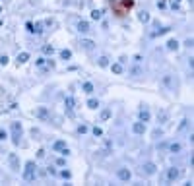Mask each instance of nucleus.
I'll list each match as a JSON object with an SVG mask.
<instances>
[{"label": "nucleus", "mask_w": 194, "mask_h": 186, "mask_svg": "<svg viewBox=\"0 0 194 186\" xmlns=\"http://www.w3.org/2000/svg\"><path fill=\"white\" fill-rule=\"evenodd\" d=\"M132 6H134L132 0H113V10H115L119 16H122L124 12H128Z\"/></svg>", "instance_id": "1"}, {"label": "nucleus", "mask_w": 194, "mask_h": 186, "mask_svg": "<svg viewBox=\"0 0 194 186\" xmlns=\"http://www.w3.org/2000/svg\"><path fill=\"white\" fill-rule=\"evenodd\" d=\"M35 177H37V167H35V163H33V161H27V163H25V169H23V180L33 182Z\"/></svg>", "instance_id": "2"}, {"label": "nucleus", "mask_w": 194, "mask_h": 186, "mask_svg": "<svg viewBox=\"0 0 194 186\" xmlns=\"http://www.w3.org/2000/svg\"><path fill=\"white\" fill-rule=\"evenodd\" d=\"M22 124L19 122H12V144L19 145V140H22Z\"/></svg>", "instance_id": "3"}, {"label": "nucleus", "mask_w": 194, "mask_h": 186, "mask_svg": "<svg viewBox=\"0 0 194 186\" xmlns=\"http://www.w3.org/2000/svg\"><path fill=\"white\" fill-rule=\"evenodd\" d=\"M64 107H66V114L70 116V118H74V109H76V101L72 95H68V97L64 99Z\"/></svg>", "instance_id": "4"}, {"label": "nucleus", "mask_w": 194, "mask_h": 186, "mask_svg": "<svg viewBox=\"0 0 194 186\" xmlns=\"http://www.w3.org/2000/svg\"><path fill=\"white\" fill-rule=\"evenodd\" d=\"M161 84L165 85L169 91H175V87H177V82L173 79V76H171V74H165V76H163V78H161Z\"/></svg>", "instance_id": "5"}, {"label": "nucleus", "mask_w": 194, "mask_h": 186, "mask_svg": "<svg viewBox=\"0 0 194 186\" xmlns=\"http://www.w3.org/2000/svg\"><path fill=\"white\" fill-rule=\"evenodd\" d=\"M8 165L14 172H19V159L16 153H8Z\"/></svg>", "instance_id": "6"}, {"label": "nucleus", "mask_w": 194, "mask_h": 186, "mask_svg": "<svg viewBox=\"0 0 194 186\" xmlns=\"http://www.w3.org/2000/svg\"><path fill=\"white\" fill-rule=\"evenodd\" d=\"M179 177H180V171H179V169H175V167L169 169V171L165 172V180H167V182H175Z\"/></svg>", "instance_id": "7"}, {"label": "nucleus", "mask_w": 194, "mask_h": 186, "mask_svg": "<svg viewBox=\"0 0 194 186\" xmlns=\"http://www.w3.org/2000/svg\"><path fill=\"white\" fill-rule=\"evenodd\" d=\"M35 116H37L39 120H47L51 114H49V109H47V107H37V109H35Z\"/></svg>", "instance_id": "8"}, {"label": "nucleus", "mask_w": 194, "mask_h": 186, "mask_svg": "<svg viewBox=\"0 0 194 186\" xmlns=\"http://www.w3.org/2000/svg\"><path fill=\"white\" fill-rule=\"evenodd\" d=\"M155 165H153V163H146V165H144L142 167V175H146V177H152V175H155Z\"/></svg>", "instance_id": "9"}, {"label": "nucleus", "mask_w": 194, "mask_h": 186, "mask_svg": "<svg viewBox=\"0 0 194 186\" xmlns=\"http://www.w3.org/2000/svg\"><path fill=\"white\" fill-rule=\"evenodd\" d=\"M132 130H134V134H138V136H142L144 132H146V122H134V126H132Z\"/></svg>", "instance_id": "10"}, {"label": "nucleus", "mask_w": 194, "mask_h": 186, "mask_svg": "<svg viewBox=\"0 0 194 186\" xmlns=\"http://www.w3.org/2000/svg\"><path fill=\"white\" fill-rule=\"evenodd\" d=\"M116 175H119V178L120 180H130V177H132V172L128 171V169H119V172H116Z\"/></svg>", "instance_id": "11"}, {"label": "nucleus", "mask_w": 194, "mask_h": 186, "mask_svg": "<svg viewBox=\"0 0 194 186\" xmlns=\"http://www.w3.org/2000/svg\"><path fill=\"white\" fill-rule=\"evenodd\" d=\"M45 25H43V21H37L35 25H31V31L29 33H35V35H43V31H45Z\"/></svg>", "instance_id": "12"}, {"label": "nucleus", "mask_w": 194, "mask_h": 186, "mask_svg": "<svg viewBox=\"0 0 194 186\" xmlns=\"http://www.w3.org/2000/svg\"><path fill=\"white\" fill-rule=\"evenodd\" d=\"M80 45H82V49H83V51H93L95 43H93L91 39H82V43H80Z\"/></svg>", "instance_id": "13"}, {"label": "nucleus", "mask_w": 194, "mask_h": 186, "mask_svg": "<svg viewBox=\"0 0 194 186\" xmlns=\"http://www.w3.org/2000/svg\"><path fill=\"white\" fill-rule=\"evenodd\" d=\"M149 118H152V114H149L148 109H146V107L140 109V120H142V122H149Z\"/></svg>", "instance_id": "14"}, {"label": "nucleus", "mask_w": 194, "mask_h": 186, "mask_svg": "<svg viewBox=\"0 0 194 186\" xmlns=\"http://www.w3.org/2000/svg\"><path fill=\"white\" fill-rule=\"evenodd\" d=\"M78 31L80 33H88L89 31V23L88 21H78Z\"/></svg>", "instance_id": "15"}, {"label": "nucleus", "mask_w": 194, "mask_h": 186, "mask_svg": "<svg viewBox=\"0 0 194 186\" xmlns=\"http://www.w3.org/2000/svg\"><path fill=\"white\" fill-rule=\"evenodd\" d=\"M167 49H169V51H177V49H179V41H177V39H169V41H167Z\"/></svg>", "instance_id": "16"}, {"label": "nucleus", "mask_w": 194, "mask_h": 186, "mask_svg": "<svg viewBox=\"0 0 194 186\" xmlns=\"http://www.w3.org/2000/svg\"><path fill=\"white\" fill-rule=\"evenodd\" d=\"M82 89H83V93L91 95V93H93V84H91V82H86V84L82 85Z\"/></svg>", "instance_id": "17"}, {"label": "nucleus", "mask_w": 194, "mask_h": 186, "mask_svg": "<svg viewBox=\"0 0 194 186\" xmlns=\"http://www.w3.org/2000/svg\"><path fill=\"white\" fill-rule=\"evenodd\" d=\"M130 76H132V78H140V76H142V68H140V66L130 68Z\"/></svg>", "instance_id": "18"}, {"label": "nucleus", "mask_w": 194, "mask_h": 186, "mask_svg": "<svg viewBox=\"0 0 194 186\" xmlns=\"http://www.w3.org/2000/svg\"><path fill=\"white\" fill-rule=\"evenodd\" d=\"M29 60V52H19L18 54V64H23V62Z\"/></svg>", "instance_id": "19"}, {"label": "nucleus", "mask_w": 194, "mask_h": 186, "mask_svg": "<svg viewBox=\"0 0 194 186\" xmlns=\"http://www.w3.org/2000/svg\"><path fill=\"white\" fill-rule=\"evenodd\" d=\"M64 147H66V144L62 142V140H58V142H55V144H52V149H55V151H62Z\"/></svg>", "instance_id": "20"}, {"label": "nucleus", "mask_w": 194, "mask_h": 186, "mask_svg": "<svg viewBox=\"0 0 194 186\" xmlns=\"http://www.w3.org/2000/svg\"><path fill=\"white\" fill-rule=\"evenodd\" d=\"M138 19H140L142 23H148V21H149V14H148V12H140V14H138Z\"/></svg>", "instance_id": "21"}, {"label": "nucleus", "mask_w": 194, "mask_h": 186, "mask_svg": "<svg viewBox=\"0 0 194 186\" xmlns=\"http://www.w3.org/2000/svg\"><path fill=\"white\" fill-rule=\"evenodd\" d=\"M60 58H62V60H68V58H72V52H70L68 49H62V51H60Z\"/></svg>", "instance_id": "22"}, {"label": "nucleus", "mask_w": 194, "mask_h": 186, "mask_svg": "<svg viewBox=\"0 0 194 186\" xmlns=\"http://www.w3.org/2000/svg\"><path fill=\"white\" fill-rule=\"evenodd\" d=\"M97 64L101 66V68H107V66H109V58H107V56H99V60H97Z\"/></svg>", "instance_id": "23"}, {"label": "nucleus", "mask_w": 194, "mask_h": 186, "mask_svg": "<svg viewBox=\"0 0 194 186\" xmlns=\"http://www.w3.org/2000/svg\"><path fill=\"white\" fill-rule=\"evenodd\" d=\"M180 149H183V147H180V144H177V142H175V144H171V145H169V151H171V153H179Z\"/></svg>", "instance_id": "24"}, {"label": "nucleus", "mask_w": 194, "mask_h": 186, "mask_svg": "<svg viewBox=\"0 0 194 186\" xmlns=\"http://www.w3.org/2000/svg\"><path fill=\"white\" fill-rule=\"evenodd\" d=\"M103 18V12H101V10H93V12H91V19H95V21H97V19H101Z\"/></svg>", "instance_id": "25"}, {"label": "nucleus", "mask_w": 194, "mask_h": 186, "mask_svg": "<svg viewBox=\"0 0 194 186\" xmlns=\"http://www.w3.org/2000/svg\"><path fill=\"white\" fill-rule=\"evenodd\" d=\"M111 68H113V72H115V74H122V64H120V62H116V64H113Z\"/></svg>", "instance_id": "26"}, {"label": "nucleus", "mask_w": 194, "mask_h": 186, "mask_svg": "<svg viewBox=\"0 0 194 186\" xmlns=\"http://www.w3.org/2000/svg\"><path fill=\"white\" fill-rule=\"evenodd\" d=\"M43 52H45V54H52V52H55V46H52V45H45V46H43Z\"/></svg>", "instance_id": "27"}, {"label": "nucleus", "mask_w": 194, "mask_h": 186, "mask_svg": "<svg viewBox=\"0 0 194 186\" xmlns=\"http://www.w3.org/2000/svg\"><path fill=\"white\" fill-rule=\"evenodd\" d=\"M88 107L89 109H97V107H99V101H97V99H89V101H88Z\"/></svg>", "instance_id": "28"}, {"label": "nucleus", "mask_w": 194, "mask_h": 186, "mask_svg": "<svg viewBox=\"0 0 194 186\" xmlns=\"http://www.w3.org/2000/svg\"><path fill=\"white\" fill-rule=\"evenodd\" d=\"M157 118H159V122H161V124H165V122H167V112L161 111L159 114H157Z\"/></svg>", "instance_id": "29"}, {"label": "nucleus", "mask_w": 194, "mask_h": 186, "mask_svg": "<svg viewBox=\"0 0 194 186\" xmlns=\"http://www.w3.org/2000/svg\"><path fill=\"white\" fill-rule=\"evenodd\" d=\"M109 116H111V111H109V109H103L101 111V120H107Z\"/></svg>", "instance_id": "30"}, {"label": "nucleus", "mask_w": 194, "mask_h": 186, "mask_svg": "<svg viewBox=\"0 0 194 186\" xmlns=\"http://www.w3.org/2000/svg\"><path fill=\"white\" fill-rule=\"evenodd\" d=\"M58 175H60V177H62V178H64V180H68V178L72 177V172H70V171H60Z\"/></svg>", "instance_id": "31"}, {"label": "nucleus", "mask_w": 194, "mask_h": 186, "mask_svg": "<svg viewBox=\"0 0 194 186\" xmlns=\"http://www.w3.org/2000/svg\"><path fill=\"white\" fill-rule=\"evenodd\" d=\"M88 130H89V128H88L86 124H80V126H78V134H86Z\"/></svg>", "instance_id": "32"}, {"label": "nucleus", "mask_w": 194, "mask_h": 186, "mask_svg": "<svg viewBox=\"0 0 194 186\" xmlns=\"http://www.w3.org/2000/svg\"><path fill=\"white\" fill-rule=\"evenodd\" d=\"M47 172H49L51 177H55V175H58V171H56L55 167H49V169H47Z\"/></svg>", "instance_id": "33"}, {"label": "nucleus", "mask_w": 194, "mask_h": 186, "mask_svg": "<svg viewBox=\"0 0 194 186\" xmlns=\"http://www.w3.org/2000/svg\"><path fill=\"white\" fill-rule=\"evenodd\" d=\"M186 124H188V120H186V118H185V120H180V124H179V132H180V130H185Z\"/></svg>", "instance_id": "34"}, {"label": "nucleus", "mask_w": 194, "mask_h": 186, "mask_svg": "<svg viewBox=\"0 0 194 186\" xmlns=\"http://www.w3.org/2000/svg\"><path fill=\"white\" fill-rule=\"evenodd\" d=\"M93 136H103V130L99 128V126H95V128H93Z\"/></svg>", "instance_id": "35"}, {"label": "nucleus", "mask_w": 194, "mask_h": 186, "mask_svg": "<svg viewBox=\"0 0 194 186\" xmlns=\"http://www.w3.org/2000/svg\"><path fill=\"white\" fill-rule=\"evenodd\" d=\"M0 64H2V66H6V64H8V56H6V54H2V56H0Z\"/></svg>", "instance_id": "36"}, {"label": "nucleus", "mask_w": 194, "mask_h": 186, "mask_svg": "<svg viewBox=\"0 0 194 186\" xmlns=\"http://www.w3.org/2000/svg\"><path fill=\"white\" fill-rule=\"evenodd\" d=\"M6 138H8V132L4 128H0V140H6Z\"/></svg>", "instance_id": "37"}, {"label": "nucleus", "mask_w": 194, "mask_h": 186, "mask_svg": "<svg viewBox=\"0 0 194 186\" xmlns=\"http://www.w3.org/2000/svg\"><path fill=\"white\" fill-rule=\"evenodd\" d=\"M35 64H37V66H43V64H45V58H37V60H35Z\"/></svg>", "instance_id": "38"}, {"label": "nucleus", "mask_w": 194, "mask_h": 186, "mask_svg": "<svg viewBox=\"0 0 194 186\" xmlns=\"http://www.w3.org/2000/svg\"><path fill=\"white\" fill-rule=\"evenodd\" d=\"M179 2H180V0H171V6H173V8H179Z\"/></svg>", "instance_id": "39"}, {"label": "nucleus", "mask_w": 194, "mask_h": 186, "mask_svg": "<svg viewBox=\"0 0 194 186\" xmlns=\"http://www.w3.org/2000/svg\"><path fill=\"white\" fill-rule=\"evenodd\" d=\"M37 157H39V159L45 157V151H43V149H39V151H37Z\"/></svg>", "instance_id": "40"}, {"label": "nucleus", "mask_w": 194, "mask_h": 186, "mask_svg": "<svg viewBox=\"0 0 194 186\" xmlns=\"http://www.w3.org/2000/svg\"><path fill=\"white\" fill-rule=\"evenodd\" d=\"M0 14H2V8H0Z\"/></svg>", "instance_id": "41"}]
</instances>
